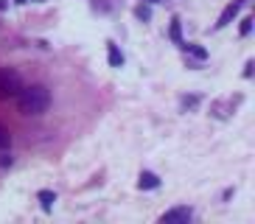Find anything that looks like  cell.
<instances>
[{
  "label": "cell",
  "instance_id": "4",
  "mask_svg": "<svg viewBox=\"0 0 255 224\" xmlns=\"http://www.w3.org/2000/svg\"><path fill=\"white\" fill-rule=\"evenodd\" d=\"M191 208H171L163 213V222H191Z\"/></svg>",
  "mask_w": 255,
  "mask_h": 224
},
{
  "label": "cell",
  "instance_id": "7",
  "mask_svg": "<svg viewBox=\"0 0 255 224\" xmlns=\"http://www.w3.org/2000/svg\"><path fill=\"white\" fill-rule=\"evenodd\" d=\"M39 202H42L45 210H51V205L56 202V194H53V191H39Z\"/></svg>",
  "mask_w": 255,
  "mask_h": 224
},
{
  "label": "cell",
  "instance_id": "6",
  "mask_svg": "<svg viewBox=\"0 0 255 224\" xmlns=\"http://www.w3.org/2000/svg\"><path fill=\"white\" fill-rule=\"evenodd\" d=\"M110 65H113V67H121V65H124V53H121L118 45H113V42H110Z\"/></svg>",
  "mask_w": 255,
  "mask_h": 224
},
{
  "label": "cell",
  "instance_id": "2",
  "mask_svg": "<svg viewBox=\"0 0 255 224\" xmlns=\"http://www.w3.org/2000/svg\"><path fill=\"white\" fill-rule=\"evenodd\" d=\"M20 76L14 70H0V98H14L20 93Z\"/></svg>",
  "mask_w": 255,
  "mask_h": 224
},
{
  "label": "cell",
  "instance_id": "1",
  "mask_svg": "<svg viewBox=\"0 0 255 224\" xmlns=\"http://www.w3.org/2000/svg\"><path fill=\"white\" fill-rule=\"evenodd\" d=\"M51 104V96L42 84H31V87H20L17 93V107L23 115H42Z\"/></svg>",
  "mask_w": 255,
  "mask_h": 224
},
{
  "label": "cell",
  "instance_id": "9",
  "mask_svg": "<svg viewBox=\"0 0 255 224\" xmlns=\"http://www.w3.org/2000/svg\"><path fill=\"white\" fill-rule=\"evenodd\" d=\"M185 51H191V53H194V56H196V59H205V56H208V53H205L202 48H196V45H191V42L185 45Z\"/></svg>",
  "mask_w": 255,
  "mask_h": 224
},
{
  "label": "cell",
  "instance_id": "13",
  "mask_svg": "<svg viewBox=\"0 0 255 224\" xmlns=\"http://www.w3.org/2000/svg\"><path fill=\"white\" fill-rule=\"evenodd\" d=\"M14 3H25V0H14Z\"/></svg>",
  "mask_w": 255,
  "mask_h": 224
},
{
  "label": "cell",
  "instance_id": "11",
  "mask_svg": "<svg viewBox=\"0 0 255 224\" xmlns=\"http://www.w3.org/2000/svg\"><path fill=\"white\" fill-rule=\"evenodd\" d=\"M137 17H143V20H149V17H151V14H149V8H143V6H140V8H137Z\"/></svg>",
  "mask_w": 255,
  "mask_h": 224
},
{
  "label": "cell",
  "instance_id": "12",
  "mask_svg": "<svg viewBox=\"0 0 255 224\" xmlns=\"http://www.w3.org/2000/svg\"><path fill=\"white\" fill-rule=\"evenodd\" d=\"M143 3H160V0H143Z\"/></svg>",
  "mask_w": 255,
  "mask_h": 224
},
{
  "label": "cell",
  "instance_id": "5",
  "mask_svg": "<svg viewBox=\"0 0 255 224\" xmlns=\"http://www.w3.org/2000/svg\"><path fill=\"white\" fill-rule=\"evenodd\" d=\"M137 188L140 191H154V188H160V177L151 171H143L140 177H137Z\"/></svg>",
  "mask_w": 255,
  "mask_h": 224
},
{
  "label": "cell",
  "instance_id": "10",
  "mask_svg": "<svg viewBox=\"0 0 255 224\" xmlns=\"http://www.w3.org/2000/svg\"><path fill=\"white\" fill-rule=\"evenodd\" d=\"M250 28H253V20H244V22H241V34H244V37L250 34Z\"/></svg>",
  "mask_w": 255,
  "mask_h": 224
},
{
  "label": "cell",
  "instance_id": "8",
  "mask_svg": "<svg viewBox=\"0 0 255 224\" xmlns=\"http://www.w3.org/2000/svg\"><path fill=\"white\" fill-rule=\"evenodd\" d=\"M8 146H11V132L0 123V149H8Z\"/></svg>",
  "mask_w": 255,
  "mask_h": 224
},
{
  "label": "cell",
  "instance_id": "3",
  "mask_svg": "<svg viewBox=\"0 0 255 224\" xmlns=\"http://www.w3.org/2000/svg\"><path fill=\"white\" fill-rule=\"evenodd\" d=\"M244 6H247V0H236V3H230V6H227L225 11H222V17H219V22H216V28H225L227 22H230L233 17L239 14V11H241Z\"/></svg>",
  "mask_w": 255,
  "mask_h": 224
}]
</instances>
